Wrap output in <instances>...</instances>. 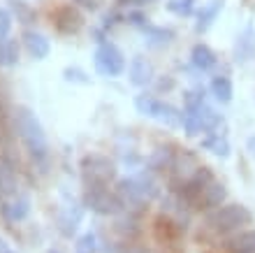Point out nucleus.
Segmentation results:
<instances>
[{"instance_id":"4468645a","label":"nucleus","mask_w":255,"mask_h":253,"mask_svg":"<svg viewBox=\"0 0 255 253\" xmlns=\"http://www.w3.org/2000/svg\"><path fill=\"white\" fill-rule=\"evenodd\" d=\"M225 5H228V0H207V2L197 5V9H195V14H193L195 35H207L209 30L214 28L216 21H218V16H221V12L225 9Z\"/></svg>"},{"instance_id":"9b49d317","label":"nucleus","mask_w":255,"mask_h":253,"mask_svg":"<svg viewBox=\"0 0 255 253\" xmlns=\"http://www.w3.org/2000/svg\"><path fill=\"white\" fill-rule=\"evenodd\" d=\"M232 63L239 67L249 65L255 60V23H246V26L235 35V42H232Z\"/></svg>"},{"instance_id":"2f4dec72","label":"nucleus","mask_w":255,"mask_h":253,"mask_svg":"<svg viewBox=\"0 0 255 253\" xmlns=\"http://www.w3.org/2000/svg\"><path fill=\"white\" fill-rule=\"evenodd\" d=\"M126 23L128 26L137 28V30H144V28L151 23V16L146 14V9L144 7H130V9H126Z\"/></svg>"},{"instance_id":"c9c22d12","label":"nucleus","mask_w":255,"mask_h":253,"mask_svg":"<svg viewBox=\"0 0 255 253\" xmlns=\"http://www.w3.org/2000/svg\"><path fill=\"white\" fill-rule=\"evenodd\" d=\"M100 251L102 253H141V251H134L128 242H105Z\"/></svg>"},{"instance_id":"5701e85b","label":"nucleus","mask_w":255,"mask_h":253,"mask_svg":"<svg viewBox=\"0 0 255 253\" xmlns=\"http://www.w3.org/2000/svg\"><path fill=\"white\" fill-rule=\"evenodd\" d=\"M223 247L228 253H255V228H244L228 235Z\"/></svg>"},{"instance_id":"aec40b11","label":"nucleus","mask_w":255,"mask_h":253,"mask_svg":"<svg viewBox=\"0 0 255 253\" xmlns=\"http://www.w3.org/2000/svg\"><path fill=\"white\" fill-rule=\"evenodd\" d=\"M21 42L26 47L28 56L35 60H44L51 53V42H49L47 35H42L40 30H33V28H26L23 35H21Z\"/></svg>"},{"instance_id":"f704fd0d","label":"nucleus","mask_w":255,"mask_h":253,"mask_svg":"<svg viewBox=\"0 0 255 253\" xmlns=\"http://www.w3.org/2000/svg\"><path fill=\"white\" fill-rule=\"evenodd\" d=\"M153 93L155 95H167V93H172L176 88V77L174 74H155V79H153Z\"/></svg>"},{"instance_id":"37998d69","label":"nucleus","mask_w":255,"mask_h":253,"mask_svg":"<svg viewBox=\"0 0 255 253\" xmlns=\"http://www.w3.org/2000/svg\"><path fill=\"white\" fill-rule=\"evenodd\" d=\"M47 253H61V251H56V249H49V251Z\"/></svg>"},{"instance_id":"b1692460","label":"nucleus","mask_w":255,"mask_h":253,"mask_svg":"<svg viewBox=\"0 0 255 253\" xmlns=\"http://www.w3.org/2000/svg\"><path fill=\"white\" fill-rule=\"evenodd\" d=\"M114 233L121 237L123 242H132L137 235L141 233L139 216L130 212H121L119 216H114Z\"/></svg>"},{"instance_id":"dca6fc26","label":"nucleus","mask_w":255,"mask_h":253,"mask_svg":"<svg viewBox=\"0 0 255 253\" xmlns=\"http://www.w3.org/2000/svg\"><path fill=\"white\" fill-rule=\"evenodd\" d=\"M197 147H200V151L211 153V156H214V158H218V160L232 158V142H230L228 128L204 133L200 140H197Z\"/></svg>"},{"instance_id":"7c9ffc66","label":"nucleus","mask_w":255,"mask_h":253,"mask_svg":"<svg viewBox=\"0 0 255 253\" xmlns=\"http://www.w3.org/2000/svg\"><path fill=\"white\" fill-rule=\"evenodd\" d=\"M121 23H126V12L119 9V7H112V9H105V12L100 14V23H98V26H100L102 30L112 33V30H114L116 26H121Z\"/></svg>"},{"instance_id":"e433bc0d","label":"nucleus","mask_w":255,"mask_h":253,"mask_svg":"<svg viewBox=\"0 0 255 253\" xmlns=\"http://www.w3.org/2000/svg\"><path fill=\"white\" fill-rule=\"evenodd\" d=\"M12 30V14L5 7H0V37H7Z\"/></svg>"},{"instance_id":"f8f14e48","label":"nucleus","mask_w":255,"mask_h":253,"mask_svg":"<svg viewBox=\"0 0 255 253\" xmlns=\"http://www.w3.org/2000/svg\"><path fill=\"white\" fill-rule=\"evenodd\" d=\"M188 63L200 74H214V72H218V70L223 67L221 56L214 51V47H209L207 42H202V40L195 42L193 47H190Z\"/></svg>"},{"instance_id":"58836bf2","label":"nucleus","mask_w":255,"mask_h":253,"mask_svg":"<svg viewBox=\"0 0 255 253\" xmlns=\"http://www.w3.org/2000/svg\"><path fill=\"white\" fill-rule=\"evenodd\" d=\"M244 147H246V153H249L251 158L255 160V133L246 137V144H244Z\"/></svg>"},{"instance_id":"6ab92c4d","label":"nucleus","mask_w":255,"mask_h":253,"mask_svg":"<svg viewBox=\"0 0 255 253\" xmlns=\"http://www.w3.org/2000/svg\"><path fill=\"white\" fill-rule=\"evenodd\" d=\"M153 121H158L160 126H165L167 130H181V119H183V109L176 107L174 102L169 100H160L155 102V109H153Z\"/></svg>"},{"instance_id":"473e14b6","label":"nucleus","mask_w":255,"mask_h":253,"mask_svg":"<svg viewBox=\"0 0 255 253\" xmlns=\"http://www.w3.org/2000/svg\"><path fill=\"white\" fill-rule=\"evenodd\" d=\"M63 79H65L67 84H79V86H88V84H93L91 74H88L84 67H79V65H67L65 70H63Z\"/></svg>"},{"instance_id":"c03bdc74","label":"nucleus","mask_w":255,"mask_h":253,"mask_svg":"<svg viewBox=\"0 0 255 253\" xmlns=\"http://www.w3.org/2000/svg\"><path fill=\"white\" fill-rule=\"evenodd\" d=\"M0 140H2V128H0Z\"/></svg>"},{"instance_id":"393cba45","label":"nucleus","mask_w":255,"mask_h":253,"mask_svg":"<svg viewBox=\"0 0 255 253\" xmlns=\"http://www.w3.org/2000/svg\"><path fill=\"white\" fill-rule=\"evenodd\" d=\"M200 107H195V109H183L181 130H183V135H186L188 140H200L202 135L207 133V130H204V121H202Z\"/></svg>"},{"instance_id":"f03ea898","label":"nucleus","mask_w":255,"mask_h":253,"mask_svg":"<svg viewBox=\"0 0 255 253\" xmlns=\"http://www.w3.org/2000/svg\"><path fill=\"white\" fill-rule=\"evenodd\" d=\"M253 212L251 207H246L244 202H225V205L216 207L211 212H204V228L209 233L218 235V237H228V235L244 230V228L253 226Z\"/></svg>"},{"instance_id":"c85d7f7f","label":"nucleus","mask_w":255,"mask_h":253,"mask_svg":"<svg viewBox=\"0 0 255 253\" xmlns=\"http://www.w3.org/2000/svg\"><path fill=\"white\" fill-rule=\"evenodd\" d=\"M200 5V0H165V9L179 19H190Z\"/></svg>"},{"instance_id":"1a4fd4ad","label":"nucleus","mask_w":255,"mask_h":253,"mask_svg":"<svg viewBox=\"0 0 255 253\" xmlns=\"http://www.w3.org/2000/svg\"><path fill=\"white\" fill-rule=\"evenodd\" d=\"M128 84L134 88H148L155 79V65L146 53H134L128 63Z\"/></svg>"},{"instance_id":"39448f33","label":"nucleus","mask_w":255,"mask_h":253,"mask_svg":"<svg viewBox=\"0 0 255 253\" xmlns=\"http://www.w3.org/2000/svg\"><path fill=\"white\" fill-rule=\"evenodd\" d=\"M93 65L95 72L105 77V79H116L123 77L128 70V60L123 49L112 40H105L102 44H95V53H93Z\"/></svg>"},{"instance_id":"412c9836","label":"nucleus","mask_w":255,"mask_h":253,"mask_svg":"<svg viewBox=\"0 0 255 253\" xmlns=\"http://www.w3.org/2000/svg\"><path fill=\"white\" fill-rule=\"evenodd\" d=\"M144 44L148 49H165L176 40V30L172 26H158V23H148L144 30Z\"/></svg>"},{"instance_id":"7ed1b4c3","label":"nucleus","mask_w":255,"mask_h":253,"mask_svg":"<svg viewBox=\"0 0 255 253\" xmlns=\"http://www.w3.org/2000/svg\"><path fill=\"white\" fill-rule=\"evenodd\" d=\"M81 186H114L119 179V163L107 153H86L79 160Z\"/></svg>"},{"instance_id":"bb28decb","label":"nucleus","mask_w":255,"mask_h":253,"mask_svg":"<svg viewBox=\"0 0 255 253\" xmlns=\"http://www.w3.org/2000/svg\"><path fill=\"white\" fill-rule=\"evenodd\" d=\"M19 40L16 37H0V67H14L19 63Z\"/></svg>"},{"instance_id":"c756f323","label":"nucleus","mask_w":255,"mask_h":253,"mask_svg":"<svg viewBox=\"0 0 255 253\" xmlns=\"http://www.w3.org/2000/svg\"><path fill=\"white\" fill-rule=\"evenodd\" d=\"M9 7H12V12H14V16H16V21H19V23H23V26H33L35 21H37V12L28 5L26 0H9Z\"/></svg>"},{"instance_id":"a19ab883","label":"nucleus","mask_w":255,"mask_h":253,"mask_svg":"<svg viewBox=\"0 0 255 253\" xmlns=\"http://www.w3.org/2000/svg\"><path fill=\"white\" fill-rule=\"evenodd\" d=\"M0 253H16V251L9 247V242H5L2 237H0Z\"/></svg>"},{"instance_id":"6e6552de","label":"nucleus","mask_w":255,"mask_h":253,"mask_svg":"<svg viewBox=\"0 0 255 253\" xmlns=\"http://www.w3.org/2000/svg\"><path fill=\"white\" fill-rule=\"evenodd\" d=\"M51 21H54V28L65 37H72V35L81 33V28L86 26V19H84V12L74 5H61L51 12Z\"/></svg>"},{"instance_id":"ddd939ff","label":"nucleus","mask_w":255,"mask_h":253,"mask_svg":"<svg viewBox=\"0 0 255 253\" xmlns=\"http://www.w3.org/2000/svg\"><path fill=\"white\" fill-rule=\"evenodd\" d=\"M176 151H179L176 144H172V142H162V144H158V147L151 149L148 156H144V167H146L148 172L158 174V177H165V174L169 172L172 163H174Z\"/></svg>"},{"instance_id":"f257e3e1","label":"nucleus","mask_w":255,"mask_h":253,"mask_svg":"<svg viewBox=\"0 0 255 253\" xmlns=\"http://www.w3.org/2000/svg\"><path fill=\"white\" fill-rule=\"evenodd\" d=\"M12 123H14V133L19 135V140L23 142L28 156L37 165H44L49 160V142H47V133H44L40 119L35 116V112L30 107H16L12 114Z\"/></svg>"},{"instance_id":"0eeeda50","label":"nucleus","mask_w":255,"mask_h":253,"mask_svg":"<svg viewBox=\"0 0 255 253\" xmlns=\"http://www.w3.org/2000/svg\"><path fill=\"white\" fill-rule=\"evenodd\" d=\"M114 191L123 202V212L137 214V216H141V214L146 212L148 202L144 200V195H141V191H139V186H137V181H134L132 174L119 177L114 184Z\"/></svg>"},{"instance_id":"4be33fe9","label":"nucleus","mask_w":255,"mask_h":253,"mask_svg":"<svg viewBox=\"0 0 255 253\" xmlns=\"http://www.w3.org/2000/svg\"><path fill=\"white\" fill-rule=\"evenodd\" d=\"M0 212H2V216H5L9 223H21V221H26L28 214H30V198L16 193L14 198L2 200Z\"/></svg>"},{"instance_id":"cd10ccee","label":"nucleus","mask_w":255,"mask_h":253,"mask_svg":"<svg viewBox=\"0 0 255 253\" xmlns=\"http://www.w3.org/2000/svg\"><path fill=\"white\" fill-rule=\"evenodd\" d=\"M155 102H158V95H155L153 91H148V88H141L139 93L134 95V109H137V114L144 116V119H151V116H153Z\"/></svg>"},{"instance_id":"ea45409f","label":"nucleus","mask_w":255,"mask_h":253,"mask_svg":"<svg viewBox=\"0 0 255 253\" xmlns=\"http://www.w3.org/2000/svg\"><path fill=\"white\" fill-rule=\"evenodd\" d=\"M114 7H119V9H130V7H137V0H114Z\"/></svg>"},{"instance_id":"f3484780","label":"nucleus","mask_w":255,"mask_h":253,"mask_svg":"<svg viewBox=\"0 0 255 253\" xmlns=\"http://www.w3.org/2000/svg\"><path fill=\"white\" fill-rule=\"evenodd\" d=\"M19 193V172H16V165L14 160L5 153H0V198L7 200V198H14Z\"/></svg>"},{"instance_id":"2eb2a0df","label":"nucleus","mask_w":255,"mask_h":253,"mask_svg":"<svg viewBox=\"0 0 255 253\" xmlns=\"http://www.w3.org/2000/svg\"><path fill=\"white\" fill-rule=\"evenodd\" d=\"M230 200V186L228 181L216 177L207 188H202L200 198H197V205H195V212H211L216 207L225 205Z\"/></svg>"},{"instance_id":"423d86ee","label":"nucleus","mask_w":255,"mask_h":253,"mask_svg":"<svg viewBox=\"0 0 255 253\" xmlns=\"http://www.w3.org/2000/svg\"><path fill=\"white\" fill-rule=\"evenodd\" d=\"M200 165H202V160L195 149L179 147V151H176V156H174V163L169 167V172L165 174V177H167V184H165L167 191H179V188L193 177V172Z\"/></svg>"},{"instance_id":"20e7f679","label":"nucleus","mask_w":255,"mask_h":253,"mask_svg":"<svg viewBox=\"0 0 255 253\" xmlns=\"http://www.w3.org/2000/svg\"><path fill=\"white\" fill-rule=\"evenodd\" d=\"M81 205L86 212H93L95 216L114 219L123 212V202L116 195L114 186H84Z\"/></svg>"},{"instance_id":"a211bd4d","label":"nucleus","mask_w":255,"mask_h":253,"mask_svg":"<svg viewBox=\"0 0 255 253\" xmlns=\"http://www.w3.org/2000/svg\"><path fill=\"white\" fill-rule=\"evenodd\" d=\"M84 205H77V202H70V205L63 207V212L58 214V233L63 235V237H67V240H72L74 235H77V228H79L81 219H84Z\"/></svg>"},{"instance_id":"79ce46f5","label":"nucleus","mask_w":255,"mask_h":253,"mask_svg":"<svg viewBox=\"0 0 255 253\" xmlns=\"http://www.w3.org/2000/svg\"><path fill=\"white\" fill-rule=\"evenodd\" d=\"M158 0H137V7H146V5H153Z\"/></svg>"},{"instance_id":"72a5a7b5","label":"nucleus","mask_w":255,"mask_h":253,"mask_svg":"<svg viewBox=\"0 0 255 253\" xmlns=\"http://www.w3.org/2000/svg\"><path fill=\"white\" fill-rule=\"evenodd\" d=\"M98 249H100V244H98L95 233H84L74 242V253H98Z\"/></svg>"},{"instance_id":"9d476101","label":"nucleus","mask_w":255,"mask_h":253,"mask_svg":"<svg viewBox=\"0 0 255 253\" xmlns=\"http://www.w3.org/2000/svg\"><path fill=\"white\" fill-rule=\"evenodd\" d=\"M207 91L211 102H216L218 107H228L235 100V81H232V74L228 70H218V72L209 74L207 81Z\"/></svg>"},{"instance_id":"4c0bfd02","label":"nucleus","mask_w":255,"mask_h":253,"mask_svg":"<svg viewBox=\"0 0 255 253\" xmlns=\"http://www.w3.org/2000/svg\"><path fill=\"white\" fill-rule=\"evenodd\" d=\"M72 2L84 12H100L105 5V0H72Z\"/></svg>"},{"instance_id":"a878e982","label":"nucleus","mask_w":255,"mask_h":253,"mask_svg":"<svg viewBox=\"0 0 255 253\" xmlns=\"http://www.w3.org/2000/svg\"><path fill=\"white\" fill-rule=\"evenodd\" d=\"M209 98V91H207V84L202 81V84H193V86L183 88L181 93V109H195V107L204 105Z\"/></svg>"}]
</instances>
